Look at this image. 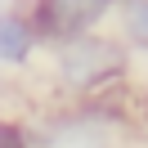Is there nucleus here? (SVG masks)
I'll return each instance as SVG.
<instances>
[{
	"label": "nucleus",
	"instance_id": "f257e3e1",
	"mask_svg": "<svg viewBox=\"0 0 148 148\" xmlns=\"http://www.w3.org/2000/svg\"><path fill=\"white\" fill-rule=\"evenodd\" d=\"M49 81L58 85L67 103H90V99H112L121 85L130 81V54L108 27L76 36L67 45L45 54Z\"/></svg>",
	"mask_w": 148,
	"mask_h": 148
},
{
	"label": "nucleus",
	"instance_id": "f03ea898",
	"mask_svg": "<svg viewBox=\"0 0 148 148\" xmlns=\"http://www.w3.org/2000/svg\"><path fill=\"white\" fill-rule=\"evenodd\" d=\"M126 126L112 108V99H90V103H58L45 117L32 121L36 148H126Z\"/></svg>",
	"mask_w": 148,
	"mask_h": 148
},
{
	"label": "nucleus",
	"instance_id": "7ed1b4c3",
	"mask_svg": "<svg viewBox=\"0 0 148 148\" xmlns=\"http://www.w3.org/2000/svg\"><path fill=\"white\" fill-rule=\"evenodd\" d=\"M23 9V18L32 23L40 49H58L76 36H90V32H103L108 27V5L99 0H14Z\"/></svg>",
	"mask_w": 148,
	"mask_h": 148
},
{
	"label": "nucleus",
	"instance_id": "20e7f679",
	"mask_svg": "<svg viewBox=\"0 0 148 148\" xmlns=\"http://www.w3.org/2000/svg\"><path fill=\"white\" fill-rule=\"evenodd\" d=\"M45 58L32 23L23 18L18 5H0V72H32V67Z\"/></svg>",
	"mask_w": 148,
	"mask_h": 148
},
{
	"label": "nucleus",
	"instance_id": "39448f33",
	"mask_svg": "<svg viewBox=\"0 0 148 148\" xmlns=\"http://www.w3.org/2000/svg\"><path fill=\"white\" fill-rule=\"evenodd\" d=\"M108 32L126 45V54L148 58V0H121L108 14Z\"/></svg>",
	"mask_w": 148,
	"mask_h": 148
},
{
	"label": "nucleus",
	"instance_id": "423d86ee",
	"mask_svg": "<svg viewBox=\"0 0 148 148\" xmlns=\"http://www.w3.org/2000/svg\"><path fill=\"white\" fill-rule=\"evenodd\" d=\"M0 148H36L32 121L18 112H0Z\"/></svg>",
	"mask_w": 148,
	"mask_h": 148
},
{
	"label": "nucleus",
	"instance_id": "0eeeda50",
	"mask_svg": "<svg viewBox=\"0 0 148 148\" xmlns=\"http://www.w3.org/2000/svg\"><path fill=\"white\" fill-rule=\"evenodd\" d=\"M99 5H108V9H112V5H121V0H99Z\"/></svg>",
	"mask_w": 148,
	"mask_h": 148
},
{
	"label": "nucleus",
	"instance_id": "6e6552de",
	"mask_svg": "<svg viewBox=\"0 0 148 148\" xmlns=\"http://www.w3.org/2000/svg\"><path fill=\"white\" fill-rule=\"evenodd\" d=\"M0 5H9V0H0Z\"/></svg>",
	"mask_w": 148,
	"mask_h": 148
}]
</instances>
